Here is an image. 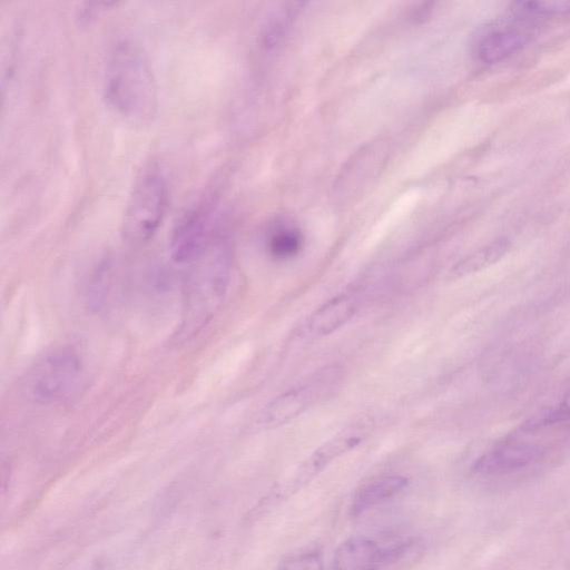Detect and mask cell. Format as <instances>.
<instances>
[{"instance_id":"6da1fadb","label":"cell","mask_w":570,"mask_h":570,"mask_svg":"<svg viewBox=\"0 0 570 570\" xmlns=\"http://www.w3.org/2000/svg\"><path fill=\"white\" fill-rule=\"evenodd\" d=\"M104 97L119 116L135 122L150 121L158 108V90L150 62L132 41L117 42L104 71Z\"/></svg>"},{"instance_id":"7a4b0ae2","label":"cell","mask_w":570,"mask_h":570,"mask_svg":"<svg viewBox=\"0 0 570 570\" xmlns=\"http://www.w3.org/2000/svg\"><path fill=\"white\" fill-rule=\"evenodd\" d=\"M230 256L222 244H214L193 263L184 288L179 340L195 336L215 315L229 283Z\"/></svg>"},{"instance_id":"3957f363","label":"cell","mask_w":570,"mask_h":570,"mask_svg":"<svg viewBox=\"0 0 570 570\" xmlns=\"http://www.w3.org/2000/svg\"><path fill=\"white\" fill-rule=\"evenodd\" d=\"M169 185L155 163L142 167L127 199L121 223L125 240L131 245L149 242L159 229L169 205Z\"/></svg>"},{"instance_id":"277c9868","label":"cell","mask_w":570,"mask_h":570,"mask_svg":"<svg viewBox=\"0 0 570 570\" xmlns=\"http://www.w3.org/2000/svg\"><path fill=\"white\" fill-rule=\"evenodd\" d=\"M85 379L83 364L71 347H58L45 353L27 371L22 390L33 403H62L78 393Z\"/></svg>"},{"instance_id":"5b68a950","label":"cell","mask_w":570,"mask_h":570,"mask_svg":"<svg viewBox=\"0 0 570 570\" xmlns=\"http://www.w3.org/2000/svg\"><path fill=\"white\" fill-rule=\"evenodd\" d=\"M343 377V368L337 364L316 370L272 400L261 414V424L277 428L288 423L315 404L332 397L340 390Z\"/></svg>"},{"instance_id":"8992f818","label":"cell","mask_w":570,"mask_h":570,"mask_svg":"<svg viewBox=\"0 0 570 570\" xmlns=\"http://www.w3.org/2000/svg\"><path fill=\"white\" fill-rule=\"evenodd\" d=\"M216 212V193L207 190L179 216L169 240L174 262L193 264L215 244Z\"/></svg>"},{"instance_id":"52a82bcc","label":"cell","mask_w":570,"mask_h":570,"mask_svg":"<svg viewBox=\"0 0 570 570\" xmlns=\"http://www.w3.org/2000/svg\"><path fill=\"white\" fill-rule=\"evenodd\" d=\"M549 450L539 442L510 438L485 451L473 464V471L488 479H505L525 473L542 463Z\"/></svg>"},{"instance_id":"ba28073f","label":"cell","mask_w":570,"mask_h":570,"mask_svg":"<svg viewBox=\"0 0 570 570\" xmlns=\"http://www.w3.org/2000/svg\"><path fill=\"white\" fill-rule=\"evenodd\" d=\"M525 18L518 16L487 27L475 42L476 58L483 63H497L523 49L534 35V24Z\"/></svg>"},{"instance_id":"9c48e42d","label":"cell","mask_w":570,"mask_h":570,"mask_svg":"<svg viewBox=\"0 0 570 570\" xmlns=\"http://www.w3.org/2000/svg\"><path fill=\"white\" fill-rule=\"evenodd\" d=\"M402 551L401 547L385 549L370 538L352 537L336 549L335 570H379Z\"/></svg>"},{"instance_id":"30bf717a","label":"cell","mask_w":570,"mask_h":570,"mask_svg":"<svg viewBox=\"0 0 570 570\" xmlns=\"http://www.w3.org/2000/svg\"><path fill=\"white\" fill-rule=\"evenodd\" d=\"M356 311L357 302L353 296H335L309 315L304 325L305 334L311 337L330 335L346 324Z\"/></svg>"},{"instance_id":"8fae6325","label":"cell","mask_w":570,"mask_h":570,"mask_svg":"<svg viewBox=\"0 0 570 570\" xmlns=\"http://www.w3.org/2000/svg\"><path fill=\"white\" fill-rule=\"evenodd\" d=\"M407 480L401 475H386L370 481L355 493L351 513L358 515L403 491Z\"/></svg>"},{"instance_id":"7c38bea8","label":"cell","mask_w":570,"mask_h":570,"mask_svg":"<svg viewBox=\"0 0 570 570\" xmlns=\"http://www.w3.org/2000/svg\"><path fill=\"white\" fill-rule=\"evenodd\" d=\"M363 430L351 428L336 434L318 448L303 464L299 476L309 478L323 469L328 462L344 452L355 448L362 440Z\"/></svg>"},{"instance_id":"4fadbf2b","label":"cell","mask_w":570,"mask_h":570,"mask_svg":"<svg viewBox=\"0 0 570 570\" xmlns=\"http://www.w3.org/2000/svg\"><path fill=\"white\" fill-rule=\"evenodd\" d=\"M509 249L507 239H498L460 261L451 271L452 277H462L479 272L500 261Z\"/></svg>"},{"instance_id":"5bb4252c","label":"cell","mask_w":570,"mask_h":570,"mask_svg":"<svg viewBox=\"0 0 570 570\" xmlns=\"http://www.w3.org/2000/svg\"><path fill=\"white\" fill-rule=\"evenodd\" d=\"M303 246V236L293 227H281L269 235L267 248L273 258L286 261L296 256Z\"/></svg>"},{"instance_id":"9a60e30c","label":"cell","mask_w":570,"mask_h":570,"mask_svg":"<svg viewBox=\"0 0 570 570\" xmlns=\"http://www.w3.org/2000/svg\"><path fill=\"white\" fill-rule=\"evenodd\" d=\"M518 16L543 17L570 12V0L554 1H520L513 3L512 9Z\"/></svg>"},{"instance_id":"2e32d148","label":"cell","mask_w":570,"mask_h":570,"mask_svg":"<svg viewBox=\"0 0 570 570\" xmlns=\"http://www.w3.org/2000/svg\"><path fill=\"white\" fill-rule=\"evenodd\" d=\"M567 420H570V385L566 390L562 400L556 409L527 423L525 429H538L540 426L554 424Z\"/></svg>"},{"instance_id":"e0dca14e","label":"cell","mask_w":570,"mask_h":570,"mask_svg":"<svg viewBox=\"0 0 570 570\" xmlns=\"http://www.w3.org/2000/svg\"><path fill=\"white\" fill-rule=\"evenodd\" d=\"M282 570H323V561L315 552L303 553L286 561Z\"/></svg>"}]
</instances>
